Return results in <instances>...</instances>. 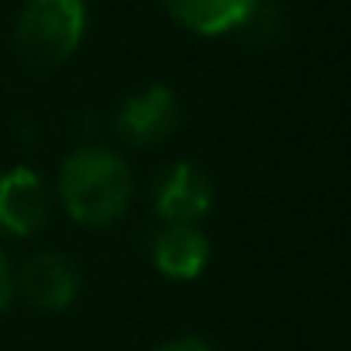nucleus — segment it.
Masks as SVG:
<instances>
[{"label": "nucleus", "mask_w": 351, "mask_h": 351, "mask_svg": "<svg viewBox=\"0 0 351 351\" xmlns=\"http://www.w3.org/2000/svg\"><path fill=\"white\" fill-rule=\"evenodd\" d=\"M235 31H239V38H245V41L266 45V41L276 38V31H280V10H276L269 0H259V3L245 14V21H242Z\"/></svg>", "instance_id": "obj_9"}, {"label": "nucleus", "mask_w": 351, "mask_h": 351, "mask_svg": "<svg viewBox=\"0 0 351 351\" xmlns=\"http://www.w3.org/2000/svg\"><path fill=\"white\" fill-rule=\"evenodd\" d=\"M154 351H215L205 338H174V341H164Z\"/></svg>", "instance_id": "obj_11"}, {"label": "nucleus", "mask_w": 351, "mask_h": 351, "mask_svg": "<svg viewBox=\"0 0 351 351\" xmlns=\"http://www.w3.org/2000/svg\"><path fill=\"white\" fill-rule=\"evenodd\" d=\"M86 34L82 0H27L17 17V51L34 69H55L75 55Z\"/></svg>", "instance_id": "obj_2"}, {"label": "nucleus", "mask_w": 351, "mask_h": 351, "mask_svg": "<svg viewBox=\"0 0 351 351\" xmlns=\"http://www.w3.org/2000/svg\"><path fill=\"white\" fill-rule=\"evenodd\" d=\"M212 198V178L191 160L167 164L154 181V212L164 226H198L208 215Z\"/></svg>", "instance_id": "obj_3"}, {"label": "nucleus", "mask_w": 351, "mask_h": 351, "mask_svg": "<svg viewBox=\"0 0 351 351\" xmlns=\"http://www.w3.org/2000/svg\"><path fill=\"white\" fill-rule=\"evenodd\" d=\"M160 3L191 34L219 38L235 31L259 0H160Z\"/></svg>", "instance_id": "obj_8"}, {"label": "nucleus", "mask_w": 351, "mask_h": 351, "mask_svg": "<svg viewBox=\"0 0 351 351\" xmlns=\"http://www.w3.org/2000/svg\"><path fill=\"white\" fill-rule=\"evenodd\" d=\"M58 198L79 226H113L133 202V174L126 160L106 147H82L65 157Z\"/></svg>", "instance_id": "obj_1"}, {"label": "nucleus", "mask_w": 351, "mask_h": 351, "mask_svg": "<svg viewBox=\"0 0 351 351\" xmlns=\"http://www.w3.org/2000/svg\"><path fill=\"white\" fill-rule=\"evenodd\" d=\"M14 290L34 311H65L79 293V269L58 252H38L21 266Z\"/></svg>", "instance_id": "obj_6"}, {"label": "nucleus", "mask_w": 351, "mask_h": 351, "mask_svg": "<svg viewBox=\"0 0 351 351\" xmlns=\"http://www.w3.org/2000/svg\"><path fill=\"white\" fill-rule=\"evenodd\" d=\"M150 256L167 280H195L208 266V239L198 226H164L150 239Z\"/></svg>", "instance_id": "obj_7"}, {"label": "nucleus", "mask_w": 351, "mask_h": 351, "mask_svg": "<svg viewBox=\"0 0 351 351\" xmlns=\"http://www.w3.org/2000/svg\"><path fill=\"white\" fill-rule=\"evenodd\" d=\"M51 215V195L41 174L31 167H10L0 174V232L14 239L34 235Z\"/></svg>", "instance_id": "obj_4"}, {"label": "nucleus", "mask_w": 351, "mask_h": 351, "mask_svg": "<svg viewBox=\"0 0 351 351\" xmlns=\"http://www.w3.org/2000/svg\"><path fill=\"white\" fill-rule=\"evenodd\" d=\"M10 300H14V273H10V263L3 259V252H0V314L10 307Z\"/></svg>", "instance_id": "obj_10"}, {"label": "nucleus", "mask_w": 351, "mask_h": 351, "mask_svg": "<svg viewBox=\"0 0 351 351\" xmlns=\"http://www.w3.org/2000/svg\"><path fill=\"white\" fill-rule=\"evenodd\" d=\"M178 123H181V106L167 86H147L143 93L130 96L117 113L119 133L136 147H154L167 140L178 130Z\"/></svg>", "instance_id": "obj_5"}]
</instances>
